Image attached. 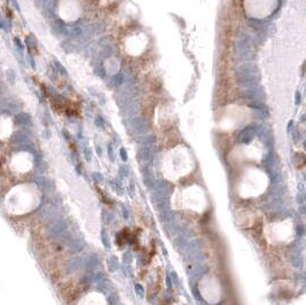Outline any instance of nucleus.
<instances>
[{
    "label": "nucleus",
    "instance_id": "obj_13",
    "mask_svg": "<svg viewBox=\"0 0 306 305\" xmlns=\"http://www.w3.org/2000/svg\"><path fill=\"white\" fill-rule=\"evenodd\" d=\"M101 241H102V243H103L105 249L110 248V240H109V238H108V235H107L104 229H101Z\"/></svg>",
    "mask_w": 306,
    "mask_h": 305
},
{
    "label": "nucleus",
    "instance_id": "obj_21",
    "mask_svg": "<svg viewBox=\"0 0 306 305\" xmlns=\"http://www.w3.org/2000/svg\"><path fill=\"white\" fill-rule=\"evenodd\" d=\"M108 303H109V304H116V303H118L117 296L114 295V294H110L109 297H108Z\"/></svg>",
    "mask_w": 306,
    "mask_h": 305
},
{
    "label": "nucleus",
    "instance_id": "obj_9",
    "mask_svg": "<svg viewBox=\"0 0 306 305\" xmlns=\"http://www.w3.org/2000/svg\"><path fill=\"white\" fill-rule=\"evenodd\" d=\"M45 181H46V178L45 177H43V175H38V177H34L33 178V182L37 185V187L40 189V190H43V192H45Z\"/></svg>",
    "mask_w": 306,
    "mask_h": 305
},
{
    "label": "nucleus",
    "instance_id": "obj_24",
    "mask_svg": "<svg viewBox=\"0 0 306 305\" xmlns=\"http://www.w3.org/2000/svg\"><path fill=\"white\" fill-rule=\"evenodd\" d=\"M108 155H109V158H110V161H114V160H115L114 149H112V146H111V145H109V146H108Z\"/></svg>",
    "mask_w": 306,
    "mask_h": 305
},
{
    "label": "nucleus",
    "instance_id": "obj_29",
    "mask_svg": "<svg viewBox=\"0 0 306 305\" xmlns=\"http://www.w3.org/2000/svg\"><path fill=\"white\" fill-rule=\"evenodd\" d=\"M95 148H97V153H98V155L99 156L102 155V149L100 148V146H99V145H95Z\"/></svg>",
    "mask_w": 306,
    "mask_h": 305
},
{
    "label": "nucleus",
    "instance_id": "obj_26",
    "mask_svg": "<svg viewBox=\"0 0 306 305\" xmlns=\"http://www.w3.org/2000/svg\"><path fill=\"white\" fill-rule=\"evenodd\" d=\"M135 292H137V294H139L140 296H142V295H143L142 287L140 286V285H137V286H135Z\"/></svg>",
    "mask_w": 306,
    "mask_h": 305
},
{
    "label": "nucleus",
    "instance_id": "obj_2",
    "mask_svg": "<svg viewBox=\"0 0 306 305\" xmlns=\"http://www.w3.org/2000/svg\"><path fill=\"white\" fill-rule=\"evenodd\" d=\"M39 218L44 221H52L55 219V210H54V205H48V204H43L40 207L39 211Z\"/></svg>",
    "mask_w": 306,
    "mask_h": 305
},
{
    "label": "nucleus",
    "instance_id": "obj_6",
    "mask_svg": "<svg viewBox=\"0 0 306 305\" xmlns=\"http://www.w3.org/2000/svg\"><path fill=\"white\" fill-rule=\"evenodd\" d=\"M68 247L70 248L71 251L79 253V251H82L85 248V241L82 240V239H72V240L69 242Z\"/></svg>",
    "mask_w": 306,
    "mask_h": 305
},
{
    "label": "nucleus",
    "instance_id": "obj_25",
    "mask_svg": "<svg viewBox=\"0 0 306 305\" xmlns=\"http://www.w3.org/2000/svg\"><path fill=\"white\" fill-rule=\"evenodd\" d=\"M119 153H120V157H122V160H123V161H127V155H126V150L124 149V148H120V150H119Z\"/></svg>",
    "mask_w": 306,
    "mask_h": 305
},
{
    "label": "nucleus",
    "instance_id": "obj_28",
    "mask_svg": "<svg viewBox=\"0 0 306 305\" xmlns=\"http://www.w3.org/2000/svg\"><path fill=\"white\" fill-rule=\"evenodd\" d=\"M9 73H10V76L8 75V80L10 82V83H14V80H15V78H14V72L10 70V71H8Z\"/></svg>",
    "mask_w": 306,
    "mask_h": 305
},
{
    "label": "nucleus",
    "instance_id": "obj_18",
    "mask_svg": "<svg viewBox=\"0 0 306 305\" xmlns=\"http://www.w3.org/2000/svg\"><path fill=\"white\" fill-rule=\"evenodd\" d=\"M119 175L120 177H126V175H129V168L127 166H125V165H122L120 168H119Z\"/></svg>",
    "mask_w": 306,
    "mask_h": 305
},
{
    "label": "nucleus",
    "instance_id": "obj_8",
    "mask_svg": "<svg viewBox=\"0 0 306 305\" xmlns=\"http://www.w3.org/2000/svg\"><path fill=\"white\" fill-rule=\"evenodd\" d=\"M16 151H29V153H31V154H36V151H34V148H33L31 145H28V143H22V145H19V146H16Z\"/></svg>",
    "mask_w": 306,
    "mask_h": 305
},
{
    "label": "nucleus",
    "instance_id": "obj_23",
    "mask_svg": "<svg viewBox=\"0 0 306 305\" xmlns=\"http://www.w3.org/2000/svg\"><path fill=\"white\" fill-rule=\"evenodd\" d=\"M110 186L112 187V189H114V190H116V192H117L118 194H122V193H123V192H122V189H120V187H119V186H118V185L115 181H111L110 182Z\"/></svg>",
    "mask_w": 306,
    "mask_h": 305
},
{
    "label": "nucleus",
    "instance_id": "obj_5",
    "mask_svg": "<svg viewBox=\"0 0 306 305\" xmlns=\"http://www.w3.org/2000/svg\"><path fill=\"white\" fill-rule=\"evenodd\" d=\"M98 264H99V257H98V255H95V253L90 255L84 262V266L88 272H93V271L97 268Z\"/></svg>",
    "mask_w": 306,
    "mask_h": 305
},
{
    "label": "nucleus",
    "instance_id": "obj_27",
    "mask_svg": "<svg viewBox=\"0 0 306 305\" xmlns=\"http://www.w3.org/2000/svg\"><path fill=\"white\" fill-rule=\"evenodd\" d=\"M55 64L58 65V69H59L60 71H61V73H63V75H67V71H65V69L62 67V65L60 64L59 62H55Z\"/></svg>",
    "mask_w": 306,
    "mask_h": 305
},
{
    "label": "nucleus",
    "instance_id": "obj_20",
    "mask_svg": "<svg viewBox=\"0 0 306 305\" xmlns=\"http://www.w3.org/2000/svg\"><path fill=\"white\" fill-rule=\"evenodd\" d=\"M95 124L99 127H104V119L101 116H97L95 118Z\"/></svg>",
    "mask_w": 306,
    "mask_h": 305
},
{
    "label": "nucleus",
    "instance_id": "obj_22",
    "mask_svg": "<svg viewBox=\"0 0 306 305\" xmlns=\"http://www.w3.org/2000/svg\"><path fill=\"white\" fill-rule=\"evenodd\" d=\"M84 156H85V158H86V161H91L92 160V154H91V150L88 149L87 147H85L84 148Z\"/></svg>",
    "mask_w": 306,
    "mask_h": 305
},
{
    "label": "nucleus",
    "instance_id": "obj_30",
    "mask_svg": "<svg viewBox=\"0 0 306 305\" xmlns=\"http://www.w3.org/2000/svg\"><path fill=\"white\" fill-rule=\"evenodd\" d=\"M123 212H124V217H125V219H127L129 218V212L126 211V208L123 207Z\"/></svg>",
    "mask_w": 306,
    "mask_h": 305
},
{
    "label": "nucleus",
    "instance_id": "obj_10",
    "mask_svg": "<svg viewBox=\"0 0 306 305\" xmlns=\"http://www.w3.org/2000/svg\"><path fill=\"white\" fill-rule=\"evenodd\" d=\"M118 266H119V265H118L117 258L114 257V256H111L110 258L108 259V268H109V271H110V272H115L118 268Z\"/></svg>",
    "mask_w": 306,
    "mask_h": 305
},
{
    "label": "nucleus",
    "instance_id": "obj_11",
    "mask_svg": "<svg viewBox=\"0 0 306 305\" xmlns=\"http://www.w3.org/2000/svg\"><path fill=\"white\" fill-rule=\"evenodd\" d=\"M46 170H47V163H46L45 161H40V162L36 163V169H34V171H36L38 175L45 173Z\"/></svg>",
    "mask_w": 306,
    "mask_h": 305
},
{
    "label": "nucleus",
    "instance_id": "obj_12",
    "mask_svg": "<svg viewBox=\"0 0 306 305\" xmlns=\"http://www.w3.org/2000/svg\"><path fill=\"white\" fill-rule=\"evenodd\" d=\"M5 103H6V108H8L12 112H17L20 109V106L16 101H10L9 100V101H5Z\"/></svg>",
    "mask_w": 306,
    "mask_h": 305
},
{
    "label": "nucleus",
    "instance_id": "obj_1",
    "mask_svg": "<svg viewBox=\"0 0 306 305\" xmlns=\"http://www.w3.org/2000/svg\"><path fill=\"white\" fill-rule=\"evenodd\" d=\"M67 232V224L63 219L58 218L52 220V224L48 228V234L54 239H60Z\"/></svg>",
    "mask_w": 306,
    "mask_h": 305
},
{
    "label": "nucleus",
    "instance_id": "obj_3",
    "mask_svg": "<svg viewBox=\"0 0 306 305\" xmlns=\"http://www.w3.org/2000/svg\"><path fill=\"white\" fill-rule=\"evenodd\" d=\"M15 122H16L17 125L26 127V126H31L32 125V118L26 112H19V114L15 115Z\"/></svg>",
    "mask_w": 306,
    "mask_h": 305
},
{
    "label": "nucleus",
    "instance_id": "obj_14",
    "mask_svg": "<svg viewBox=\"0 0 306 305\" xmlns=\"http://www.w3.org/2000/svg\"><path fill=\"white\" fill-rule=\"evenodd\" d=\"M54 190V182H53L52 179H49V178H46V181H45V192L46 193H51Z\"/></svg>",
    "mask_w": 306,
    "mask_h": 305
},
{
    "label": "nucleus",
    "instance_id": "obj_7",
    "mask_svg": "<svg viewBox=\"0 0 306 305\" xmlns=\"http://www.w3.org/2000/svg\"><path fill=\"white\" fill-rule=\"evenodd\" d=\"M10 141H12V143L15 145V146H19V145L25 143L26 141H28V136H26L25 133L21 132V131H17V132H15L13 136H12Z\"/></svg>",
    "mask_w": 306,
    "mask_h": 305
},
{
    "label": "nucleus",
    "instance_id": "obj_19",
    "mask_svg": "<svg viewBox=\"0 0 306 305\" xmlns=\"http://www.w3.org/2000/svg\"><path fill=\"white\" fill-rule=\"evenodd\" d=\"M112 83H115L116 86H119V85L123 83V76H122V75H116L115 77L112 78Z\"/></svg>",
    "mask_w": 306,
    "mask_h": 305
},
{
    "label": "nucleus",
    "instance_id": "obj_17",
    "mask_svg": "<svg viewBox=\"0 0 306 305\" xmlns=\"http://www.w3.org/2000/svg\"><path fill=\"white\" fill-rule=\"evenodd\" d=\"M92 179L97 182H102L103 181V175L99 172H93L92 173Z\"/></svg>",
    "mask_w": 306,
    "mask_h": 305
},
{
    "label": "nucleus",
    "instance_id": "obj_16",
    "mask_svg": "<svg viewBox=\"0 0 306 305\" xmlns=\"http://www.w3.org/2000/svg\"><path fill=\"white\" fill-rule=\"evenodd\" d=\"M102 218H103V221L104 223H109L114 219V214H109V212H107V211H102Z\"/></svg>",
    "mask_w": 306,
    "mask_h": 305
},
{
    "label": "nucleus",
    "instance_id": "obj_4",
    "mask_svg": "<svg viewBox=\"0 0 306 305\" xmlns=\"http://www.w3.org/2000/svg\"><path fill=\"white\" fill-rule=\"evenodd\" d=\"M82 265H83V258L77 256V257H73L71 259H69V262L65 265V270L68 273L75 272V271L79 270Z\"/></svg>",
    "mask_w": 306,
    "mask_h": 305
},
{
    "label": "nucleus",
    "instance_id": "obj_15",
    "mask_svg": "<svg viewBox=\"0 0 306 305\" xmlns=\"http://www.w3.org/2000/svg\"><path fill=\"white\" fill-rule=\"evenodd\" d=\"M61 202H62V200H61V196L59 194H54L52 196V204L54 207H60Z\"/></svg>",
    "mask_w": 306,
    "mask_h": 305
}]
</instances>
